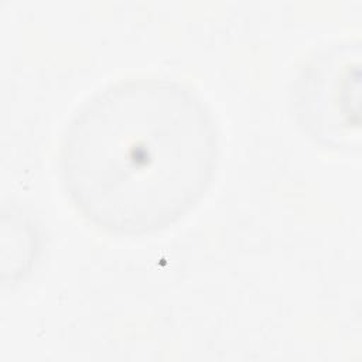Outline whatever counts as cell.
Segmentation results:
<instances>
[{
	"label": "cell",
	"mask_w": 362,
	"mask_h": 362,
	"mask_svg": "<svg viewBox=\"0 0 362 362\" xmlns=\"http://www.w3.org/2000/svg\"><path fill=\"white\" fill-rule=\"evenodd\" d=\"M358 52L339 44L315 54L298 75L294 112L304 130L325 146H351V88L358 81Z\"/></svg>",
	"instance_id": "cell-2"
},
{
	"label": "cell",
	"mask_w": 362,
	"mask_h": 362,
	"mask_svg": "<svg viewBox=\"0 0 362 362\" xmlns=\"http://www.w3.org/2000/svg\"><path fill=\"white\" fill-rule=\"evenodd\" d=\"M215 116L191 85L130 75L86 96L64 126L62 189L76 212L110 235L167 229L205 195L219 161Z\"/></svg>",
	"instance_id": "cell-1"
}]
</instances>
